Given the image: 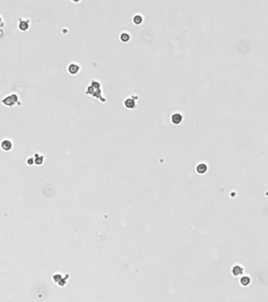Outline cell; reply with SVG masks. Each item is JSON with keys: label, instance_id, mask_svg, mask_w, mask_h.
I'll return each instance as SVG.
<instances>
[{"label": "cell", "instance_id": "6da1fadb", "mask_svg": "<svg viewBox=\"0 0 268 302\" xmlns=\"http://www.w3.org/2000/svg\"><path fill=\"white\" fill-rule=\"evenodd\" d=\"M101 84L98 81L93 80L91 82V85L87 87L85 94L87 95H92L96 99H99L102 102H105V99L102 98V91H101Z\"/></svg>", "mask_w": 268, "mask_h": 302}, {"label": "cell", "instance_id": "7a4b0ae2", "mask_svg": "<svg viewBox=\"0 0 268 302\" xmlns=\"http://www.w3.org/2000/svg\"><path fill=\"white\" fill-rule=\"evenodd\" d=\"M2 103L10 108L15 106V105H21L19 96L15 93L10 94L8 96H6L4 99H2Z\"/></svg>", "mask_w": 268, "mask_h": 302}, {"label": "cell", "instance_id": "3957f363", "mask_svg": "<svg viewBox=\"0 0 268 302\" xmlns=\"http://www.w3.org/2000/svg\"><path fill=\"white\" fill-rule=\"evenodd\" d=\"M137 99H139V97L135 94H133L131 97H127L123 101V106L128 110H134L137 106Z\"/></svg>", "mask_w": 268, "mask_h": 302}, {"label": "cell", "instance_id": "277c9868", "mask_svg": "<svg viewBox=\"0 0 268 302\" xmlns=\"http://www.w3.org/2000/svg\"><path fill=\"white\" fill-rule=\"evenodd\" d=\"M30 21L28 19L19 18L18 19V29L22 32H27L29 29Z\"/></svg>", "mask_w": 268, "mask_h": 302}, {"label": "cell", "instance_id": "5b68a950", "mask_svg": "<svg viewBox=\"0 0 268 302\" xmlns=\"http://www.w3.org/2000/svg\"><path fill=\"white\" fill-rule=\"evenodd\" d=\"M67 70L68 72L69 73L70 75H77L78 73L80 72V65L77 64V63H75V62H72V63H70L68 65Z\"/></svg>", "mask_w": 268, "mask_h": 302}, {"label": "cell", "instance_id": "8992f818", "mask_svg": "<svg viewBox=\"0 0 268 302\" xmlns=\"http://www.w3.org/2000/svg\"><path fill=\"white\" fill-rule=\"evenodd\" d=\"M1 146H2V149H3L4 151H10L12 149H13V142L10 139H4L3 142H2V144H1Z\"/></svg>", "mask_w": 268, "mask_h": 302}, {"label": "cell", "instance_id": "52a82bcc", "mask_svg": "<svg viewBox=\"0 0 268 302\" xmlns=\"http://www.w3.org/2000/svg\"><path fill=\"white\" fill-rule=\"evenodd\" d=\"M143 21H144V19H143V17L141 14H135L132 17V22L136 26L141 25L143 23Z\"/></svg>", "mask_w": 268, "mask_h": 302}, {"label": "cell", "instance_id": "ba28073f", "mask_svg": "<svg viewBox=\"0 0 268 302\" xmlns=\"http://www.w3.org/2000/svg\"><path fill=\"white\" fill-rule=\"evenodd\" d=\"M182 120V116L179 113V112H175L172 116V122L174 124H179Z\"/></svg>", "mask_w": 268, "mask_h": 302}, {"label": "cell", "instance_id": "9c48e42d", "mask_svg": "<svg viewBox=\"0 0 268 302\" xmlns=\"http://www.w3.org/2000/svg\"><path fill=\"white\" fill-rule=\"evenodd\" d=\"M120 40L122 43H128L130 40H131V35L129 34L128 32H123L120 35Z\"/></svg>", "mask_w": 268, "mask_h": 302}, {"label": "cell", "instance_id": "30bf717a", "mask_svg": "<svg viewBox=\"0 0 268 302\" xmlns=\"http://www.w3.org/2000/svg\"><path fill=\"white\" fill-rule=\"evenodd\" d=\"M208 170V167L206 165L204 164H200L197 167V171L200 174L205 173Z\"/></svg>", "mask_w": 268, "mask_h": 302}, {"label": "cell", "instance_id": "8fae6325", "mask_svg": "<svg viewBox=\"0 0 268 302\" xmlns=\"http://www.w3.org/2000/svg\"><path fill=\"white\" fill-rule=\"evenodd\" d=\"M233 271V276H239V275H241V274L243 273V269H242L240 266H235V267L233 268V271Z\"/></svg>", "mask_w": 268, "mask_h": 302}, {"label": "cell", "instance_id": "7c38bea8", "mask_svg": "<svg viewBox=\"0 0 268 302\" xmlns=\"http://www.w3.org/2000/svg\"><path fill=\"white\" fill-rule=\"evenodd\" d=\"M250 283V278H249V277H247V276H244V277H242L241 279V285H243V286H248L249 284Z\"/></svg>", "mask_w": 268, "mask_h": 302}, {"label": "cell", "instance_id": "4fadbf2b", "mask_svg": "<svg viewBox=\"0 0 268 302\" xmlns=\"http://www.w3.org/2000/svg\"><path fill=\"white\" fill-rule=\"evenodd\" d=\"M35 156L37 158H35V163L36 165H42V163L43 162V160H44V157L43 156H39V153H36Z\"/></svg>", "mask_w": 268, "mask_h": 302}, {"label": "cell", "instance_id": "5bb4252c", "mask_svg": "<svg viewBox=\"0 0 268 302\" xmlns=\"http://www.w3.org/2000/svg\"><path fill=\"white\" fill-rule=\"evenodd\" d=\"M27 163L29 165H33V158H28V160H27Z\"/></svg>", "mask_w": 268, "mask_h": 302}, {"label": "cell", "instance_id": "9a60e30c", "mask_svg": "<svg viewBox=\"0 0 268 302\" xmlns=\"http://www.w3.org/2000/svg\"><path fill=\"white\" fill-rule=\"evenodd\" d=\"M71 1L74 3H80L81 0H71Z\"/></svg>", "mask_w": 268, "mask_h": 302}]
</instances>
